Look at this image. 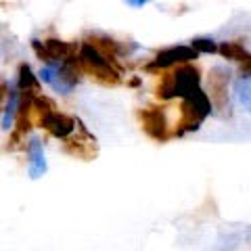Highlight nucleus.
Returning <instances> with one entry per match:
<instances>
[{
    "label": "nucleus",
    "instance_id": "f257e3e1",
    "mask_svg": "<svg viewBox=\"0 0 251 251\" xmlns=\"http://www.w3.org/2000/svg\"><path fill=\"white\" fill-rule=\"evenodd\" d=\"M31 115H34L36 124L54 138L63 140V138H67L69 134L75 132V122H77L75 117L57 111L54 100L44 97L42 92H38L34 97V109H31Z\"/></svg>",
    "mask_w": 251,
    "mask_h": 251
},
{
    "label": "nucleus",
    "instance_id": "f03ea898",
    "mask_svg": "<svg viewBox=\"0 0 251 251\" xmlns=\"http://www.w3.org/2000/svg\"><path fill=\"white\" fill-rule=\"evenodd\" d=\"M77 63H80L82 72L86 75H90L94 82L103 84V86H122L124 77H122V69L115 65L113 61H109L103 52H99L92 44L84 42L77 52Z\"/></svg>",
    "mask_w": 251,
    "mask_h": 251
},
{
    "label": "nucleus",
    "instance_id": "7ed1b4c3",
    "mask_svg": "<svg viewBox=\"0 0 251 251\" xmlns=\"http://www.w3.org/2000/svg\"><path fill=\"white\" fill-rule=\"evenodd\" d=\"M211 113V100L207 97V92H203L201 88L195 90L193 94L182 99L180 105V117L174 128V136H182L188 132H197L201 128V124L207 120Z\"/></svg>",
    "mask_w": 251,
    "mask_h": 251
},
{
    "label": "nucleus",
    "instance_id": "20e7f679",
    "mask_svg": "<svg viewBox=\"0 0 251 251\" xmlns=\"http://www.w3.org/2000/svg\"><path fill=\"white\" fill-rule=\"evenodd\" d=\"M82 67L77 59L74 61H61V63H52V65H46L40 69V77L42 82H46L49 86H52L57 92L61 94H69L82 80Z\"/></svg>",
    "mask_w": 251,
    "mask_h": 251
},
{
    "label": "nucleus",
    "instance_id": "39448f33",
    "mask_svg": "<svg viewBox=\"0 0 251 251\" xmlns=\"http://www.w3.org/2000/svg\"><path fill=\"white\" fill-rule=\"evenodd\" d=\"M136 117H138V122H140V128H143V132H145L149 138H153L155 143H168V140L176 138L174 136V130L170 128L166 107L151 105V107L138 109Z\"/></svg>",
    "mask_w": 251,
    "mask_h": 251
},
{
    "label": "nucleus",
    "instance_id": "423d86ee",
    "mask_svg": "<svg viewBox=\"0 0 251 251\" xmlns=\"http://www.w3.org/2000/svg\"><path fill=\"white\" fill-rule=\"evenodd\" d=\"M228 84H230V72L226 67L216 65V67L209 69V74H207V97L211 100V107L222 115H226L228 109H230Z\"/></svg>",
    "mask_w": 251,
    "mask_h": 251
},
{
    "label": "nucleus",
    "instance_id": "0eeeda50",
    "mask_svg": "<svg viewBox=\"0 0 251 251\" xmlns=\"http://www.w3.org/2000/svg\"><path fill=\"white\" fill-rule=\"evenodd\" d=\"M75 130L77 134H69L67 138H63V151H65L69 157H75V159H82V161H94L99 155V145H97V138H94L86 126L77 120L75 122Z\"/></svg>",
    "mask_w": 251,
    "mask_h": 251
},
{
    "label": "nucleus",
    "instance_id": "6e6552de",
    "mask_svg": "<svg viewBox=\"0 0 251 251\" xmlns=\"http://www.w3.org/2000/svg\"><path fill=\"white\" fill-rule=\"evenodd\" d=\"M199 57V52L193 49V46H168V49H161L159 52L153 57L151 63H147L143 67L147 74H159L163 69H172L180 65V63H191Z\"/></svg>",
    "mask_w": 251,
    "mask_h": 251
},
{
    "label": "nucleus",
    "instance_id": "1a4fd4ad",
    "mask_svg": "<svg viewBox=\"0 0 251 251\" xmlns=\"http://www.w3.org/2000/svg\"><path fill=\"white\" fill-rule=\"evenodd\" d=\"M174 90H176V97L184 99L188 94H193L195 90L201 88V72L191 63H180L176 65L174 72Z\"/></svg>",
    "mask_w": 251,
    "mask_h": 251
},
{
    "label": "nucleus",
    "instance_id": "9d476101",
    "mask_svg": "<svg viewBox=\"0 0 251 251\" xmlns=\"http://www.w3.org/2000/svg\"><path fill=\"white\" fill-rule=\"evenodd\" d=\"M42 44L46 49V65L61 61H74L77 59V52H80V44L77 42H65L61 38H46V40H42Z\"/></svg>",
    "mask_w": 251,
    "mask_h": 251
},
{
    "label": "nucleus",
    "instance_id": "9b49d317",
    "mask_svg": "<svg viewBox=\"0 0 251 251\" xmlns=\"http://www.w3.org/2000/svg\"><path fill=\"white\" fill-rule=\"evenodd\" d=\"M84 42L92 44L99 52H103L109 61H113L115 65L122 69V65H120V63H117L115 59H117V57H122V54H128V46H126V44L117 42L115 38L105 36V34H88V36H86V40H84Z\"/></svg>",
    "mask_w": 251,
    "mask_h": 251
},
{
    "label": "nucleus",
    "instance_id": "f8f14e48",
    "mask_svg": "<svg viewBox=\"0 0 251 251\" xmlns=\"http://www.w3.org/2000/svg\"><path fill=\"white\" fill-rule=\"evenodd\" d=\"M25 153H27V159H29V166L27 172L31 178H40L46 174V159H44V151H42V143L38 138H31L29 143L25 145Z\"/></svg>",
    "mask_w": 251,
    "mask_h": 251
},
{
    "label": "nucleus",
    "instance_id": "ddd939ff",
    "mask_svg": "<svg viewBox=\"0 0 251 251\" xmlns=\"http://www.w3.org/2000/svg\"><path fill=\"white\" fill-rule=\"evenodd\" d=\"M159 75V80L155 84V97L159 100H172L176 99V90H174V74L168 72V69H163Z\"/></svg>",
    "mask_w": 251,
    "mask_h": 251
},
{
    "label": "nucleus",
    "instance_id": "4468645a",
    "mask_svg": "<svg viewBox=\"0 0 251 251\" xmlns=\"http://www.w3.org/2000/svg\"><path fill=\"white\" fill-rule=\"evenodd\" d=\"M17 90H36L40 92V77H38L27 63H21L17 69Z\"/></svg>",
    "mask_w": 251,
    "mask_h": 251
},
{
    "label": "nucleus",
    "instance_id": "2eb2a0df",
    "mask_svg": "<svg viewBox=\"0 0 251 251\" xmlns=\"http://www.w3.org/2000/svg\"><path fill=\"white\" fill-rule=\"evenodd\" d=\"M218 52L222 54L224 59H228V61H245L249 57V52L245 50V46H243L239 40H228V42H222L218 46Z\"/></svg>",
    "mask_w": 251,
    "mask_h": 251
},
{
    "label": "nucleus",
    "instance_id": "dca6fc26",
    "mask_svg": "<svg viewBox=\"0 0 251 251\" xmlns=\"http://www.w3.org/2000/svg\"><path fill=\"white\" fill-rule=\"evenodd\" d=\"M191 46H193V49L197 50L199 54H201V52H207V54L218 52V44L211 40V38H195V40L191 42Z\"/></svg>",
    "mask_w": 251,
    "mask_h": 251
},
{
    "label": "nucleus",
    "instance_id": "f3484780",
    "mask_svg": "<svg viewBox=\"0 0 251 251\" xmlns=\"http://www.w3.org/2000/svg\"><path fill=\"white\" fill-rule=\"evenodd\" d=\"M239 97H241L243 103H245V107L251 111V84H247V82L239 84Z\"/></svg>",
    "mask_w": 251,
    "mask_h": 251
},
{
    "label": "nucleus",
    "instance_id": "a211bd4d",
    "mask_svg": "<svg viewBox=\"0 0 251 251\" xmlns=\"http://www.w3.org/2000/svg\"><path fill=\"white\" fill-rule=\"evenodd\" d=\"M239 74H241V77H251V54H249L245 61H241Z\"/></svg>",
    "mask_w": 251,
    "mask_h": 251
},
{
    "label": "nucleus",
    "instance_id": "6ab92c4d",
    "mask_svg": "<svg viewBox=\"0 0 251 251\" xmlns=\"http://www.w3.org/2000/svg\"><path fill=\"white\" fill-rule=\"evenodd\" d=\"M149 2V0H126V4L134 6V9H140V6H145Z\"/></svg>",
    "mask_w": 251,
    "mask_h": 251
},
{
    "label": "nucleus",
    "instance_id": "aec40b11",
    "mask_svg": "<svg viewBox=\"0 0 251 251\" xmlns=\"http://www.w3.org/2000/svg\"><path fill=\"white\" fill-rule=\"evenodd\" d=\"M4 97H9V88H6V84H0V103L4 100Z\"/></svg>",
    "mask_w": 251,
    "mask_h": 251
},
{
    "label": "nucleus",
    "instance_id": "412c9836",
    "mask_svg": "<svg viewBox=\"0 0 251 251\" xmlns=\"http://www.w3.org/2000/svg\"><path fill=\"white\" fill-rule=\"evenodd\" d=\"M126 84L132 86V88H138V86H140V77H130V80L126 82Z\"/></svg>",
    "mask_w": 251,
    "mask_h": 251
}]
</instances>
